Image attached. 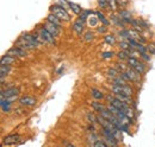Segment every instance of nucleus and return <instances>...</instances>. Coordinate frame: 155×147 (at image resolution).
<instances>
[{
    "label": "nucleus",
    "mask_w": 155,
    "mask_h": 147,
    "mask_svg": "<svg viewBox=\"0 0 155 147\" xmlns=\"http://www.w3.org/2000/svg\"><path fill=\"white\" fill-rule=\"evenodd\" d=\"M44 43L43 39L39 37L38 33H23L17 40V46L24 50H34L38 48L39 45Z\"/></svg>",
    "instance_id": "1"
},
{
    "label": "nucleus",
    "mask_w": 155,
    "mask_h": 147,
    "mask_svg": "<svg viewBox=\"0 0 155 147\" xmlns=\"http://www.w3.org/2000/svg\"><path fill=\"white\" fill-rule=\"evenodd\" d=\"M49 13L55 14L61 21H69L71 20V14L67 12V8H64L63 6H61L58 4L51 5L49 7Z\"/></svg>",
    "instance_id": "2"
},
{
    "label": "nucleus",
    "mask_w": 155,
    "mask_h": 147,
    "mask_svg": "<svg viewBox=\"0 0 155 147\" xmlns=\"http://www.w3.org/2000/svg\"><path fill=\"white\" fill-rule=\"evenodd\" d=\"M18 95H19V88L17 87H10L6 90H1V99H5L11 103L18 99Z\"/></svg>",
    "instance_id": "3"
},
{
    "label": "nucleus",
    "mask_w": 155,
    "mask_h": 147,
    "mask_svg": "<svg viewBox=\"0 0 155 147\" xmlns=\"http://www.w3.org/2000/svg\"><path fill=\"white\" fill-rule=\"evenodd\" d=\"M37 33L39 35V37L43 39L44 43H49V44H55V37L53 36L43 25H38L37 26Z\"/></svg>",
    "instance_id": "4"
},
{
    "label": "nucleus",
    "mask_w": 155,
    "mask_h": 147,
    "mask_svg": "<svg viewBox=\"0 0 155 147\" xmlns=\"http://www.w3.org/2000/svg\"><path fill=\"white\" fill-rule=\"evenodd\" d=\"M111 92L115 95L120 94V95H127V96H130V97H133V95H134V89L128 84H125V86H116V84H114L111 87Z\"/></svg>",
    "instance_id": "5"
},
{
    "label": "nucleus",
    "mask_w": 155,
    "mask_h": 147,
    "mask_svg": "<svg viewBox=\"0 0 155 147\" xmlns=\"http://www.w3.org/2000/svg\"><path fill=\"white\" fill-rule=\"evenodd\" d=\"M120 76L128 81V82H134V83H137L141 81V74H138L137 71H135L134 69L129 68L125 73H120Z\"/></svg>",
    "instance_id": "6"
},
{
    "label": "nucleus",
    "mask_w": 155,
    "mask_h": 147,
    "mask_svg": "<svg viewBox=\"0 0 155 147\" xmlns=\"http://www.w3.org/2000/svg\"><path fill=\"white\" fill-rule=\"evenodd\" d=\"M18 102L21 107H34L36 105V99L29 95H23L21 97H19Z\"/></svg>",
    "instance_id": "7"
},
{
    "label": "nucleus",
    "mask_w": 155,
    "mask_h": 147,
    "mask_svg": "<svg viewBox=\"0 0 155 147\" xmlns=\"http://www.w3.org/2000/svg\"><path fill=\"white\" fill-rule=\"evenodd\" d=\"M44 26H45V29L53 35V36L55 37H58V35H60V26H58V25H55V24H53V23H50V21H48V20H45V23H44Z\"/></svg>",
    "instance_id": "8"
},
{
    "label": "nucleus",
    "mask_w": 155,
    "mask_h": 147,
    "mask_svg": "<svg viewBox=\"0 0 155 147\" xmlns=\"http://www.w3.org/2000/svg\"><path fill=\"white\" fill-rule=\"evenodd\" d=\"M20 141V135L19 134H11L7 135L2 139V145H15Z\"/></svg>",
    "instance_id": "9"
},
{
    "label": "nucleus",
    "mask_w": 155,
    "mask_h": 147,
    "mask_svg": "<svg viewBox=\"0 0 155 147\" xmlns=\"http://www.w3.org/2000/svg\"><path fill=\"white\" fill-rule=\"evenodd\" d=\"M8 55L13 56V57H19V58H23V57H26V50H24V49H21L19 46H16V48H12V49H10L8 50V52H7Z\"/></svg>",
    "instance_id": "10"
},
{
    "label": "nucleus",
    "mask_w": 155,
    "mask_h": 147,
    "mask_svg": "<svg viewBox=\"0 0 155 147\" xmlns=\"http://www.w3.org/2000/svg\"><path fill=\"white\" fill-rule=\"evenodd\" d=\"M110 21H111L112 24H115L116 26H118V27L125 29V23L123 21V19L120 18V16H119L118 13H111V14H110Z\"/></svg>",
    "instance_id": "11"
},
{
    "label": "nucleus",
    "mask_w": 155,
    "mask_h": 147,
    "mask_svg": "<svg viewBox=\"0 0 155 147\" xmlns=\"http://www.w3.org/2000/svg\"><path fill=\"white\" fill-rule=\"evenodd\" d=\"M118 14L120 16V18L123 19V21H124L125 24H131L133 17H131V13H130L128 10H119Z\"/></svg>",
    "instance_id": "12"
},
{
    "label": "nucleus",
    "mask_w": 155,
    "mask_h": 147,
    "mask_svg": "<svg viewBox=\"0 0 155 147\" xmlns=\"http://www.w3.org/2000/svg\"><path fill=\"white\" fill-rule=\"evenodd\" d=\"M0 62H1V65H12V64L16 62V58H15L13 56L6 54V55H4L1 57Z\"/></svg>",
    "instance_id": "13"
},
{
    "label": "nucleus",
    "mask_w": 155,
    "mask_h": 147,
    "mask_svg": "<svg viewBox=\"0 0 155 147\" xmlns=\"http://www.w3.org/2000/svg\"><path fill=\"white\" fill-rule=\"evenodd\" d=\"M72 29H73V31L77 33L78 36H81L82 35V32H84V24L82 23H80V21H78L75 20L74 23H73V25H72Z\"/></svg>",
    "instance_id": "14"
},
{
    "label": "nucleus",
    "mask_w": 155,
    "mask_h": 147,
    "mask_svg": "<svg viewBox=\"0 0 155 147\" xmlns=\"http://www.w3.org/2000/svg\"><path fill=\"white\" fill-rule=\"evenodd\" d=\"M68 4H69V8L72 10V12L74 13V14H77V16H80L81 13H82V8H81V6L80 5H78L75 2H73V1H71V0H68Z\"/></svg>",
    "instance_id": "15"
},
{
    "label": "nucleus",
    "mask_w": 155,
    "mask_h": 147,
    "mask_svg": "<svg viewBox=\"0 0 155 147\" xmlns=\"http://www.w3.org/2000/svg\"><path fill=\"white\" fill-rule=\"evenodd\" d=\"M96 14H97L98 19H99V21L103 24V25H105V26H109L110 24H111V21L109 20V19L106 18L105 16H104V13L103 12H100V11H96Z\"/></svg>",
    "instance_id": "16"
},
{
    "label": "nucleus",
    "mask_w": 155,
    "mask_h": 147,
    "mask_svg": "<svg viewBox=\"0 0 155 147\" xmlns=\"http://www.w3.org/2000/svg\"><path fill=\"white\" fill-rule=\"evenodd\" d=\"M47 20L50 21V23H53V24H55V25H58L60 27H62V21H61L55 14H53V13H49V14L47 16Z\"/></svg>",
    "instance_id": "17"
},
{
    "label": "nucleus",
    "mask_w": 155,
    "mask_h": 147,
    "mask_svg": "<svg viewBox=\"0 0 155 147\" xmlns=\"http://www.w3.org/2000/svg\"><path fill=\"white\" fill-rule=\"evenodd\" d=\"M87 23H88V25H90L91 27H98V23H99V19H98L97 14H96V12L88 17V20H87Z\"/></svg>",
    "instance_id": "18"
},
{
    "label": "nucleus",
    "mask_w": 155,
    "mask_h": 147,
    "mask_svg": "<svg viewBox=\"0 0 155 147\" xmlns=\"http://www.w3.org/2000/svg\"><path fill=\"white\" fill-rule=\"evenodd\" d=\"M116 57L118 58V61H120V62H124V61H128L129 59V52L127 51V50H120L119 52H117L116 54Z\"/></svg>",
    "instance_id": "19"
},
{
    "label": "nucleus",
    "mask_w": 155,
    "mask_h": 147,
    "mask_svg": "<svg viewBox=\"0 0 155 147\" xmlns=\"http://www.w3.org/2000/svg\"><path fill=\"white\" fill-rule=\"evenodd\" d=\"M91 95H92V97L96 99V100H103V99L105 97L104 92H101V90H99V89H96V88L91 89Z\"/></svg>",
    "instance_id": "20"
},
{
    "label": "nucleus",
    "mask_w": 155,
    "mask_h": 147,
    "mask_svg": "<svg viewBox=\"0 0 155 147\" xmlns=\"http://www.w3.org/2000/svg\"><path fill=\"white\" fill-rule=\"evenodd\" d=\"M11 70V67L10 65H1L0 67V71H1V83L4 84V81H5V77L7 76V74L10 73Z\"/></svg>",
    "instance_id": "21"
},
{
    "label": "nucleus",
    "mask_w": 155,
    "mask_h": 147,
    "mask_svg": "<svg viewBox=\"0 0 155 147\" xmlns=\"http://www.w3.org/2000/svg\"><path fill=\"white\" fill-rule=\"evenodd\" d=\"M115 68H116L119 73H125V71L129 69V65H128V64H124L123 62H120V61H119L118 63L115 64Z\"/></svg>",
    "instance_id": "22"
},
{
    "label": "nucleus",
    "mask_w": 155,
    "mask_h": 147,
    "mask_svg": "<svg viewBox=\"0 0 155 147\" xmlns=\"http://www.w3.org/2000/svg\"><path fill=\"white\" fill-rule=\"evenodd\" d=\"M107 77L109 78H111V80H114V78H116V77H118L119 75H120V73L117 70L116 68H110V69H107Z\"/></svg>",
    "instance_id": "23"
},
{
    "label": "nucleus",
    "mask_w": 155,
    "mask_h": 147,
    "mask_svg": "<svg viewBox=\"0 0 155 147\" xmlns=\"http://www.w3.org/2000/svg\"><path fill=\"white\" fill-rule=\"evenodd\" d=\"M91 107H92L93 109L96 110V111H98V113H101L103 110L106 108L104 105L99 103V102H97V101H93V102H91Z\"/></svg>",
    "instance_id": "24"
},
{
    "label": "nucleus",
    "mask_w": 155,
    "mask_h": 147,
    "mask_svg": "<svg viewBox=\"0 0 155 147\" xmlns=\"http://www.w3.org/2000/svg\"><path fill=\"white\" fill-rule=\"evenodd\" d=\"M112 84H116V86H125V84H128V81H125V80L119 75L118 77L112 80Z\"/></svg>",
    "instance_id": "25"
},
{
    "label": "nucleus",
    "mask_w": 155,
    "mask_h": 147,
    "mask_svg": "<svg viewBox=\"0 0 155 147\" xmlns=\"http://www.w3.org/2000/svg\"><path fill=\"white\" fill-rule=\"evenodd\" d=\"M104 42L109 45H115L116 44V37L114 35H107V36L104 37Z\"/></svg>",
    "instance_id": "26"
},
{
    "label": "nucleus",
    "mask_w": 155,
    "mask_h": 147,
    "mask_svg": "<svg viewBox=\"0 0 155 147\" xmlns=\"http://www.w3.org/2000/svg\"><path fill=\"white\" fill-rule=\"evenodd\" d=\"M93 39H94V33H93L92 31H87V32H85V35H84V40H85V42L90 43V42H92Z\"/></svg>",
    "instance_id": "27"
},
{
    "label": "nucleus",
    "mask_w": 155,
    "mask_h": 147,
    "mask_svg": "<svg viewBox=\"0 0 155 147\" xmlns=\"http://www.w3.org/2000/svg\"><path fill=\"white\" fill-rule=\"evenodd\" d=\"M98 6L101 10H109L110 11V6H109L107 0H98Z\"/></svg>",
    "instance_id": "28"
},
{
    "label": "nucleus",
    "mask_w": 155,
    "mask_h": 147,
    "mask_svg": "<svg viewBox=\"0 0 155 147\" xmlns=\"http://www.w3.org/2000/svg\"><path fill=\"white\" fill-rule=\"evenodd\" d=\"M10 105H11L10 101H7V100H5V99H1V109L4 110V111H8Z\"/></svg>",
    "instance_id": "29"
},
{
    "label": "nucleus",
    "mask_w": 155,
    "mask_h": 147,
    "mask_svg": "<svg viewBox=\"0 0 155 147\" xmlns=\"http://www.w3.org/2000/svg\"><path fill=\"white\" fill-rule=\"evenodd\" d=\"M119 48H120L122 50H129L131 46H130V44H129L128 40H122V42L119 43Z\"/></svg>",
    "instance_id": "30"
},
{
    "label": "nucleus",
    "mask_w": 155,
    "mask_h": 147,
    "mask_svg": "<svg viewBox=\"0 0 155 147\" xmlns=\"http://www.w3.org/2000/svg\"><path fill=\"white\" fill-rule=\"evenodd\" d=\"M87 119H88V121L92 122V124H97L98 122V117L94 116L93 113H88V114H87Z\"/></svg>",
    "instance_id": "31"
},
{
    "label": "nucleus",
    "mask_w": 155,
    "mask_h": 147,
    "mask_svg": "<svg viewBox=\"0 0 155 147\" xmlns=\"http://www.w3.org/2000/svg\"><path fill=\"white\" fill-rule=\"evenodd\" d=\"M146 48H147V52H149V54H155V44L149 43Z\"/></svg>",
    "instance_id": "32"
},
{
    "label": "nucleus",
    "mask_w": 155,
    "mask_h": 147,
    "mask_svg": "<svg viewBox=\"0 0 155 147\" xmlns=\"http://www.w3.org/2000/svg\"><path fill=\"white\" fill-rule=\"evenodd\" d=\"M107 31H109L107 26H105V25H103V24L98 26V32H99V33H106Z\"/></svg>",
    "instance_id": "33"
},
{
    "label": "nucleus",
    "mask_w": 155,
    "mask_h": 147,
    "mask_svg": "<svg viewBox=\"0 0 155 147\" xmlns=\"http://www.w3.org/2000/svg\"><path fill=\"white\" fill-rule=\"evenodd\" d=\"M93 147H107V146H106V144L103 140H97V141L93 142Z\"/></svg>",
    "instance_id": "34"
},
{
    "label": "nucleus",
    "mask_w": 155,
    "mask_h": 147,
    "mask_svg": "<svg viewBox=\"0 0 155 147\" xmlns=\"http://www.w3.org/2000/svg\"><path fill=\"white\" fill-rule=\"evenodd\" d=\"M140 57H141V59H143V61H146V62H149V61H150V57L148 56L147 52H146V54H141Z\"/></svg>",
    "instance_id": "35"
},
{
    "label": "nucleus",
    "mask_w": 155,
    "mask_h": 147,
    "mask_svg": "<svg viewBox=\"0 0 155 147\" xmlns=\"http://www.w3.org/2000/svg\"><path fill=\"white\" fill-rule=\"evenodd\" d=\"M101 57L103 58H112L114 57V52H103Z\"/></svg>",
    "instance_id": "36"
},
{
    "label": "nucleus",
    "mask_w": 155,
    "mask_h": 147,
    "mask_svg": "<svg viewBox=\"0 0 155 147\" xmlns=\"http://www.w3.org/2000/svg\"><path fill=\"white\" fill-rule=\"evenodd\" d=\"M137 40H138V42H140V43H141V44H146V39H144V38H143V37H138V39H137Z\"/></svg>",
    "instance_id": "37"
},
{
    "label": "nucleus",
    "mask_w": 155,
    "mask_h": 147,
    "mask_svg": "<svg viewBox=\"0 0 155 147\" xmlns=\"http://www.w3.org/2000/svg\"><path fill=\"white\" fill-rule=\"evenodd\" d=\"M66 147H75V146L72 145V144H69V142H66Z\"/></svg>",
    "instance_id": "38"
}]
</instances>
